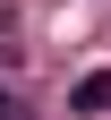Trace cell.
I'll use <instances>...</instances> for the list:
<instances>
[{
    "label": "cell",
    "instance_id": "obj_1",
    "mask_svg": "<svg viewBox=\"0 0 111 120\" xmlns=\"http://www.w3.org/2000/svg\"><path fill=\"white\" fill-rule=\"evenodd\" d=\"M94 112H111V69H86L68 86V120H94Z\"/></svg>",
    "mask_w": 111,
    "mask_h": 120
},
{
    "label": "cell",
    "instance_id": "obj_2",
    "mask_svg": "<svg viewBox=\"0 0 111 120\" xmlns=\"http://www.w3.org/2000/svg\"><path fill=\"white\" fill-rule=\"evenodd\" d=\"M0 120H34V112H26V103L9 94V86H0Z\"/></svg>",
    "mask_w": 111,
    "mask_h": 120
}]
</instances>
